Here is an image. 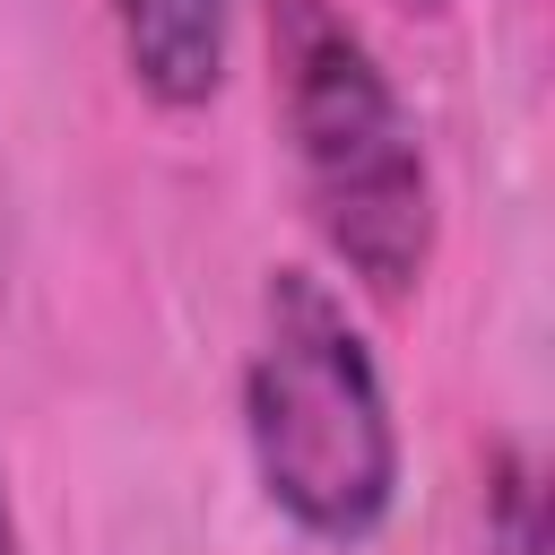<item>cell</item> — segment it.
<instances>
[{"instance_id": "6da1fadb", "label": "cell", "mask_w": 555, "mask_h": 555, "mask_svg": "<svg viewBox=\"0 0 555 555\" xmlns=\"http://www.w3.org/2000/svg\"><path fill=\"white\" fill-rule=\"evenodd\" d=\"M260 35H269L278 147L321 260L364 304L425 295L442 260V182L390 61L373 52L347 0H269Z\"/></svg>"}, {"instance_id": "7a4b0ae2", "label": "cell", "mask_w": 555, "mask_h": 555, "mask_svg": "<svg viewBox=\"0 0 555 555\" xmlns=\"http://www.w3.org/2000/svg\"><path fill=\"white\" fill-rule=\"evenodd\" d=\"M234 416H243L251 486L295 538L356 555L390 529L399 486H408L399 399H390V373L356 304L321 269L304 260L260 269Z\"/></svg>"}, {"instance_id": "3957f363", "label": "cell", "mask_w": 555, "mask_h": 555, "mask_svg": "<svg viewBox=\"0 0 555 555\" xmlns=\"http://www.w3.org/2000/svg\"><path fill=\"white\" fill-rule=\"evenodd\" d=\"M234 9L243 0H104L121 78L156 113H208L234 69Z\"/></svg>"}, {"instance_id": "277c9868", "label": "cell", "mask_w": 555, "mask_h": 555, "mask_svg": "<svg viewBox=\"0 0 555 555\" xmlns=\"http://www.w3.org/2000/svg\"><path fill=\"white\" fill-rule=\"evenodd\" d=\"M512 555H538V494L512 486Z\"/></svg>"}, {"instance_id": "5b68a950", "label": "cell", "mask_w": 555, "mask_h": 555, "mask_svg": "<svg viewBox=\"0 0 555 555\" xmlns=\"http://www.w3.org/2000/svg\"><path fill=\"white\" fill-rule=\"evenodd\" d=\"M0 555H26V529H17V494H9V460H0Z\"/></svg>"}, {"instance_id": "8992f818", "label": "cell", "mask_w": 555, "mask_h": 555, "mask_svg": "<svg viewBox=\"0 0 555 555\" xmlns=\"http://www.w3.org/2000/svg\"><path fill=\"white\" fill-rule=\"evenodd\" d=\"M0 269H9V182H0Z\"/></svg>"}, {"instance_id": "52a82bcc", "label": "cell", "mask_w": 555, "mask_h": 555, "mask_svg": "<svg viewBox=\"0 0 555 555\" xmlns=\"http://www.w3.org/2000/svg\"><path fill=\"white\" fill-rule=\"evenodd\" d=\"M399 9H416V17H442V9H451V0H399Z\"/></svg>"}]
</instances>
